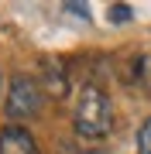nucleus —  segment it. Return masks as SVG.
Listing matches in <instances>:
<instances>
[{
    "label": "nucleus",
    "mask_w": 151,
    "mask_h": 154,
    "mask_svg": "<svg viewBox=\"0 0 151 154\" xmlns=\"http://www.w3.org/2000/svg\"><path fill=\"white\" fill-rule=\"evenodd\" d=\"M72 123H76V134L83 140H103L106 134H110V127H113V103H110V96H106L100 86H86L83 93H79Z\"/></svg>",
    "instance_id": "1"
},
{
    "label": "nucleus",
    "mask_w": 151,
    "mask_h": 154,
    "mask_svg": "<svg viewBox=\"0 0 151 154\" xmlns=\"http://www.w3.org/2000/svg\"><path fill=\"white\" fill-rule=\"evenodd\" d=\"M41 106V86L31 75H14L7 89V116L11 120H28Z\"/></svg>",
    "instance_id": "2"
},
{
    "label": "nucleus",
    "mask_w": 151,
    "mask_h": 154,
    "mask_svg": "<svg viewBox=\"0 0 151 154\" xmlns=\"http://www.w3.org/2000/svg\"><path fill=\"white\" fill-rule=\"evenodd\" d=\"M0 154H38V144L24 127L11 123L0 130Z\"/></svg>",
    "instance_id": "3"
},
{
    "label": "nucleus",
    "mask_w": 151,
    "mask_h": 154,
    "mask_svg": "<svg viewBox=\"0 0 151 154\" xmlns=\"http://www.w3.org/2000/svg\"><path fill=\"white\" fill-rule=\"evenodd\" d=\"M137 154H151V116L141 123V130H137Z\"/></svg>",
    "instance_id": "4"
},
{
    "label": "nucleus",
    "mask_w": 151,
    "mask_h": 154,
    "mask_svg": "<svg viewBox=\"0 0 151 154\" xmlns=\"http://www.w3.org/2000/svg\"><path fill=\"white\" fill-rule=\"evenodd\" d=\"M106 14H110V21H113V24H127L131 17H134V11H131L127 4H113V7H110Z\"/></svg>",
    "instance_id": "5"
},
{
    "label": "nucleus",
    "mask_w": 151,
    "mask_h": 154,
    "mask_svg": "<svg viewBox=\"0 0 151 154\" xmlns=\"http://www.w3.org/2000/svg\"><path fill=\"white\" fill-rule=\"evenodd\" d=\"M65 11H69V14H76V17H83V21L90 17V7H83V4H65Z\"/></svg>",
    "instance_id": "6"
}]
</instances>
